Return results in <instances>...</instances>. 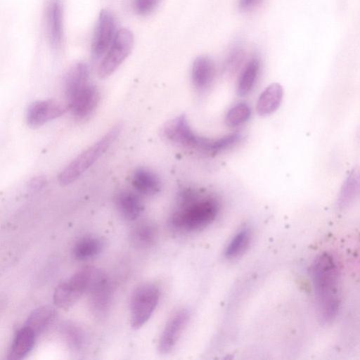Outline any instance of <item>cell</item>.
I'll list each match as a JSON object with an SVG mask.
<instances>
[{"label": "cell", "mask_w": 360, "mask_h": 360, "mask_svg": "<svg viewBox=\"0 0 360 360\" xmlns=\"http://www.w3.org/2000/svg\"><path fill=\"white\" fill-rule=\"evenodd\" d=\"M89 68L84 63H77L69 70L64 86L67 100L89 84Z\"/></svg>", "instance_id": "18"}, {"label": "cell", "mask_w": 360, "mask_h": 360, "mask_svg": "<svg viewBox=\"0 0 360 360\" xmlns=\"http://www.w3.org/2000/svg\"><path fill=\"white\" fill-rule=\"evenodd\" d=\"M216 68L214 61L207 56H200L193 61L191 69V79L193 86L198 90L209 87L215 77Z\"/></svg>", "instance_id": "14"}, {"label": "cell", "mask_w": 360, "mask_h": 360, "mask_svg": "<svg viewBox=\"0 0 360 360\" xmlns=\"http://www.w3.org/2000/svg\"><path fill=\"white\" fill-rule=\"evenodd\" d=\"M68 106L54 100H40L32 103L25 113V120L31 127L42 126L47 122L63 115Z\"/></svg>", "instance_id": "10"}, {"label": "cell", "mask_w": 360, "mask_h": 360, "mask_svg": "<svg viewBox=\"0 0 360 360\" xmlns=\"http://www.w3.org/2000/svg\"><path fill=\"white\" fill-rule=\"evenodd\" d=\"M56 316V311L53 307L42 306L33 310L24 324L32 329L38 336L53 323Z\"/></svg>", "instance_id": "21"}, {"label": "cell", "mask_w": 360, "mask_h": 360, "mask_svg": "<svg viewBox=\"0 0 360 360\" xmlns=\"http://www.w3.org/2000/svg\"><path fill=\"white\" fill-rule=\"evenodd\" d=\"M60 331L71 349L79 351L83 347L85 337L83 331L78 326L71 323H65L61 326Z\"/></svg>", "instance_id": "26"}, {"label": "cell", "mask_w": 360, "mask_h": 360, "mask_svg": "<svg viewBox=\"0 0 360 360\" xmlns=\"http://www.w3.org/2000/svg\"><path fill=\"white\" fill-rule=\"evenodd\" d=\"M189 319L188 310L182 309L175 312L167 322L158 342V350L162 354L172 351Z\"/></svg>", "instance_id": "12"}, {"label": "cell", "mask_w": 360, "mask_h": 360, "mask_svg": "<svg viewBox=\"0 0 360 360\" xmlns=\"http://www.w3.org/2000/svg\"><path fill=\"white\" fill-rule=\"evenodd\" d=\"M63 8L58 1H53L48 12V31L50 43L58 48L63 40Z\"/></svg>", "instance_id": "20"}, {"label": "cell", "mask_w": 360, "mask_h": 360, "mask_svg": "<svg viewBox=\"0 0 360 360\" xmlns=\"http://www.w3.org/2000/svg\"><path fill=\"white\" fill-rule=\"evenodd\" d=\"M87 292L91 313L98 319L104 318L108 314L113 298L112 285L106 274L95 269Z\"/></svg>", "instance_id": "8"}, {"label": "cell", "mask_w": 360, "mask_h": 360, "mask_svg": "<svg viewBox=\"0 0 360 360\" xmlns=\"http://www.w3.org/2000/svg\"><path fill=\"white\" fill-rule=\"evenodd\" d=\"M133 46L134 35L130 30L122 28L117 31L98 66L99 77L103 79L111 75L129 55Z\"/></svg>", "instance_id": "7"}, {"label": "cell", "mask_w": 360, "mask_h": 360, "mask_svg": "<svg viewBox=\"0 0 360 360\" xmlns=\"http://www.w3.org/2000/svg\"><path fill=\"white\" fill-rule=\"evenodd\" d=\"M37 335L29 326L23 325L15 333L8 352V359H24L34 347Z\"/></svg>", "instance_id": "13"}, {"label": "cell", "mask_w": 360, "mask_h": 360, "mask_svg": "<svg viewBox=\"0 0 360 360\" xmlns=\"http://www.w3.org/2000/svg\"><path fill=\"white\" fill-rule=\"evenodd\" d=\"M360 198V169L354 168L340 188L337 205L339 209L344 210L352 205Z\"/></svg>", "instance_id": "17"}, {"label": "cell", "mask_w": 360, "mask_h": 360, "mask_svg": "<svg viewBox=\"0 0 360 360\" xmlns=\"http://www.w3.org/2000/svg\"><path fill=\"white\" fill-rule=\"evenodd\" d=\"M115 20L112 13L102 9L99 13L91 41V55L98 59L106 53L115 38Z\"/></svg>", "instance_id": "9"}, {"label": "cell", "mask_w": 360, "mask_h": 360, "mask_svg": "<svg viewBox=\"0 0 360 360\" xmlns=\"http://www.w3.org/2000/svg\"><path fill=\"white\" fill-rule=\"evenodd\" d=\"M263 0H238V6L240 11L248 12L259 6Z\"/></svg>", "instance_id": "30"}, {"label": "cell", "mask_w": 360, "mask_h": 360, "mask_svg": "<svg viewBox=\"0 0 360 360\" xmlns=\"http://www.w3.org/2000/svg\"><path fill=\"white\" fill-rule=\"evenodd\" d=\"M115 204L122 217L129 221L139 218L143 210L140 197L129 191L119 192L115 198Z\"/></svg>", "instance_id": "15"}, {"label": "cell", "mask_w": 360, "mask_h": 360, "mask_svg": "<svg viewBox=\"0 0 360 360\" xmlns=\"http://www.w3.org/2000/svg\"><path fill=\"white\" fill-rule=\"evenodd\" d=\"M95 268L85 267L60 283L53 292V302L59 308L67 309L87 292Z\"/></svg>", "instance_id": "6"}, {"label": "cell", "mask_w": 360, "mask_h": 360, "mask_svg": "<svg viewBox=\"0 0 360 360\" xmlns=\"http://www.w3.org/2000/svg\"><path fill=\"white\" fill-rule=\"evenodd\" d=\"M219 209V202L214 197H203L195 190L185 188L178 194L169 225L179 231H200L214 221Z\"/></svg>", "instance_id": "2"}, {"label": "cell", "mask_w": 360, "mask_h": 360, "mask_svg": "<svg viewBox=\"0 0 360 360\" xmlns=\"http://www.w3.org/2000/svg\"><path fill=\"white\" fill-rule=\"evenodd\" d=\"M121 129L120 124L114 126L100 139L70 162L58 175V181L60 185L66 186L74 182L86 172L115 141Z\"/></svg>", "instance_id": "3"}, {"label": "cell", "mask_w": 360, "mask_h": 360, "mask_svg": "<svg viewBox=\"0 0 360 360\" xmlns=\"http://www.w3.org/2000/svg\"><path fill=\"white\" fill-rule=\"evenodd\" d=\"M251 240V231L247 227L240 229L227 244L224 256L229 259L240 257L248 248Z\"/></svg>", "instance_id": "24"}, {"label": "cell", "mask_w": 360, "mask_h": 360, "mask_svg": "<svg viewBox=\"0 0 360 360\" xmlns=\"http://www.w3.org/2000/svg\"><path fill=\"white\" fill-rule=\"evenodd\" d=\"M160 297L159 288L150 283H143L133 292L130 300L131 326L141 328L155 310Z\"/></svg>", "instance_id": "4"}, {"label": "cell", "mask_w": 360, "mask_h": 360, "mask_svg": "<svg viewBox=\"0 0 360 360\" xmlns=\"http://www.w3.org/2000/svg\"><path fill=\"white\" fill-rule=\"evenodd\" d=\"M251 109L245 103H239L233 106L226 115V123L228 126L234 127L241 125L250 117Z\"/></svg>", "instance_id": "28"}, {"label": "cell", "mask_w": 360, "mask_h": 360, "mask_svg": "<svg viewBox=\"0 0 360 360\" xmlns=\"http://www.w3.org/2000/svg\"><path fill=\"white\" fill-rule=\"evenodd\" d=\"M104 247L103 241L97 237L87 236L80 239L72 250L75 258L86 260L98 255Z\"/></svg>", "instance_id": "23"}, {"label": "cell", "mask_w": 360, "mask_h": 360, "mask_svg": "<svg viewBox=\"0 0 360 360\" xmlns=\"http://www.w3.org/2000/svg\"><path fill=\"white\" fill-rule=\"evenodd\" d=\"M131 184L137 192L146 195H155L162 188V183L158 176L153 171L144 167H139L134 172Z\"/></svg>", "instance_id": "16"}, {"label": "cell", "mask_w": 360, "mask_h": 360, "mask_svg": "<svg viewBox=\"0 0 360 360\" xmlns=\"http://www.w3.org/2000/svg\"><path fill=\"white\" fill-rule=\"evenodd\" d=\"M245 56L243 47L239 44H234L229 50L224 63V72L229 76L238 72L242 65Z\"/></svg>", "instance_id": "27"}, {"label": "cell", "mask_w": 360, "mask_h": 360, "mask_svg": "<svg viewBox=\"0 0 360 360\" xmlns=\"http://www.w3.org/2000/svg\"><path fill=\"white\" fill-rule=\"evenodd\" d=\"M158 230L155 225L145 222L136 226L131 233L133 244L141 248L151 246L156 240Z\"/></svg>", "instance_id": "25"}, {"label": "cell", "mask_w": 360, "mask_h": 360, "mask_svg": "<svg viewBox=\"0 0 360 360\" xmlns=\"http://www.w3.org/2000/svg\"><path fill=\"white\" fill-rule=\"evenodd\" d=\"M161 134L167 141L183 147L200 150L208 153L212 139L196 135L191 129L185 115L167 122Z\"/></svg>", "instance_id": "5"}, {"label": "cell", "mask_w": 360, "mask_h": 360, "mask_svg": "<svg viewBox=\"0 0 360 360\" xmlns=\"http://www.w3.org/2000/svg\"><path fill=\"white\" fill-rule=\"evenodd\" d=\"M283 96L282 86L273 83L267 86L259 96L257 102V112L261 116L274 112L280 106Z\"/></svg>", "instance_id": "19"}, {"label": "cell", "mask_w": 360, "mask_h": 360, "mask_svg": "<svg viewBox=\"0 0 360 360\" xmlns=\"http://www.w3.org/2000/svg\"><path fill=\"white\" fill-rule=\"evenodd\" d=\"M161 0H132L134 11L139 15L146 16L156 10Z\"/></svg>", "instance_id": "29"}, {"label": "cell", "mask_w": 360, "mask_h": 360, "mask_svg": "<svg viewBox=\"0 0 360 360\" xmlns=\"http://www.w3.org/2000/svg\"><path fill=\"white\" fill-rule=\"evenodd\" d=\"M260 69V60L257 57L252 58L241 72L238 83L237 94L239 96L248 94L254 87Z\"/></svg>", "instance_id": "22"}, {"label": "cell", "mask_w": 360, "mask_h": 360, "mask_svg": "<svg viewBox=\"0 0 360 360\" xmlns=\"http://www.w3.org/2000/svg\"><path fill=\"white\" fill-rule=\"evenodd\" d=\"M311 277L319 320L324 324L336 318L340 307V271L334 257L319 255L311 266Z\"/></svg>", "instance_id": "1"}, {"label": "cell", "mask_w": 360, "mask_h": 360, "mask_svg": "<svg viewBox=\"0 0 360 360\" xmlns=\"http://www.w3.org/2000/svg\"><path fill=\"white\" fill-rule=\"evenodd\" d=\"M68 109L79 119L89 116L96 108L100 101V93L96 86L88 84L67 100Z\"/></svg>", "instance_id": "11"}]
</instances>
